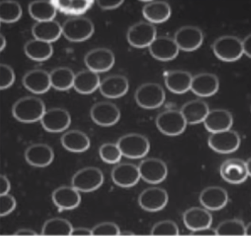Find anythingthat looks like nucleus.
<instances>
[{
	"label": "nucleus",
	"instance_id": "obj_1",
	"mask_svg": "<svg viewBox=\"0 0 251 236\" xmlns=\"http://www.w3.org/2000/svg\"><path fill=\"white\" fill-rule=\"evenodd\" d=\"M46 112V106L41 99L36 97H25L20 99L13 107V115L22 123L37 122Z\"/></svg>",
	"mask_w": 251,
	"mask_h": 236
},
{
	"label": "nucleus",
	"instance_id": "obj_2",
	"mask_svg": "<svg viewBox=\"0 0 251 236\" xmlns=\"http://www.w3.org/2000/svg\"><path fill=\"white\" fill-rule=\"evenodd\" d=\"M94 24L89 19L76 17L66 20L62 25V34L73 43L88 40L94 34Z\"/></svg>",
	"mask_w": 251,
	"mask_h": 236
},
{
	"label": "nucleus",
	"instance_id": "obj_3",
	"mask_svg": "<svg viewBox=\"0 0 251 236\" xmlns=\"http://www.w3.org/2000/svg\"><path fill=\"white\" fill-rule=\"evenodd\" d=\"M117 145L122 155L129 159L142 158L150 150L149 139L139 134H126L119 140Z\"/></svg>",
	"mask_w": 251,
	"mask_h": 236
},
{
	"label": "nucleus",
	"instance_id": "obj_4",
	"mask_svg": "<svg viewBox=\"0 0 251 236\" xmlns=\"http://www.w3.org/2000/svg\"><path fill=\"white\" fill-rule=\"evenodd\" d=\"M212 48L216 57L225 62H236L244 54L241 39L233 35L218 38L213 44Z\"/></svg>",
	"mask_w": 251,
	"mask_h": 236
},
{
	"label": "nucleus",
	"instance_id": "obj_5",
	"mask_svg": "<svg viewBox=\"0 0 251 236\" xmlns=\"http://www.w3.org/2000/svg\"><path fill=\"white\" fill-rule=\"evenodd\" d=\"M135 101L138 106L145 109L152 110L159 108L165 101V92L157 83H145L137 89Z\"/></svg>",
	"mask_w": 251,
	"mask_h": 236
},
{
	"label": "nucleus",
	"instance_id": "obj_6",
	"mask_svg": "<svg viewBox=\"0 0 251 236\" xmlns=\"http://www.w3.org/2000/svg\"><path fill=\"white\" fill-rule=\"evenodd\" d=\"M104 183V175L99 168L89 167L80 169L73 176L72 185L78 192H90L96 190Z\"/></svg>",
	"mask_w": 251,
	"mask_h": 236
},
{
	"label": "nucleus",
	"instance_id": "obj_7",
	"mask_svg": "<svg viewBox=\"0 0 251 236\" xmlns=\"http://www.w3.org/2000/svg\"><path fill=\"white\" fill-rule=\"evenodd\" d=\"M156 125L165 135L175 137L184 132L187 123L180 111L168 110L158 115L156 118Z\"/></svg>",
	"mask_w": 251,
	"mask_h": 236
},
{
	"label": "nucleus",
	"instance_id": "obj_8",
	"mask_svg": "<svg viewBox=\"0 0 251 236\" xmlns=\"http://www.w3.org/2000/svg\"><path fill=\"white\" fill-rule=\"evenodd\" d=\"M157 37V29L153 24L139 22L130 27L127 31V40L134 48L149 47Z\"/></svg>",
	"mask_w": 251,
	"mask_h": 236
},
{
	"label": "nucleus",
	"instance_id": "obj_9",
	"mask_svg": "<svg viewBox=\"0 0 251 236\" xmlns=\"http://www.w3.org/2000/svg\"><path fill=\"white\" fill-rule=\"evenodd\" d=\"M141 179L150 184L162 183L168 176V167L164 161L157 158L145 159L138 166Z\"/></svg>",
	"mask_w": 251,
	"mask_h": 236
},
{
	"label": "nucleus",
	"instance_id": "obj_10",
	"mask_svg": "<svg viewBox=\"0 0 251 236\" xmlns=\"http://www.w3.org/2000/svg\"><path fill=\"white\" fill-rule=\"evenodd\" d=\"M241 145V138L236 131H221L214 133L208 138V146L214 151L222 154H228L238 150Z\"/></svg>",
	"mask_w": 251,
	"mask_h": 236
},
{
	"label": "nucleus",
	"instance_id": "obj_11",
	"mask_svg": "<svg viewBox=\"0 0 251 236\" xmlns=\"http://www.w3.org/2000/svg\"><path fill=\"white\" fill-rule=\"evenodd\" d=\"M115 55L111 50L105 48H98L87 53L85 64L89 70L93 72H106L115 65Z\"/></svg>",
	"mask_w": 251,
	"mask_h": 236
},
{
	"label": "nucleus",
	"instance_id": "obj_12",
	"mask_svg": "<svg viewBox=\"0 0 251 236\" xmlns=\"http://www.w3.org/2000/svg\"><path fill=\"white\" fill-rule=\"evenodd\" d=\"M168 199V192L165 189L160 187H150L140 194L138 204L145 211L155 212L165 208Z\"/></svg>",
	"mask_w": 251,
	"mask_h": 236
},
{
	"label": "nucleus",
	"instance_id": "obj_13",
	"mask_svg": "<svg viewBox=\"0 0 251 236\" xmlns=\"http://www.w3.org/2000/svg\"><path fill=\"white\" fill-rule=\"evenodd\" d=\"M179 50L194 51L200 48L203 42V32L198 27L183 26L176 32L174 38Z\"/></svg>",
	"mask_w": 251,
	"mask_h": 236
},
{
	"label": "nucleus",
	"instance_id": "obj_14",
	"mask_svg": "<svg viewBox=\"0 0 251 236\" xmlns=\"http://www.w3.org/2000/svg\"><path fill=\"white\" fill-rule=\"evenodd\" d=\"M92 120L101 127H111L120 120V110L111 102H99L92 107L90 111Z\"/></svg>",
	"mask_w": 251,
	"mask_h": 236
},
{
	"label": "nucleus",
	"instance_id": "obj_15",
	"mask_svg": "<svg viewBox=\"0 0 251 236\" xmlns=\"http://www.w3.org/2000/svg\"><path fill=\"white\" fill-rule=\"evenodd\" d=\"M40 120L46 131L60 133L69 128L71 123V116L66 110L52 108L46 111Z\"/></svg>",
	"mask_w": 251,
	"mask_h": 236
},
{
	"label": "nucleus",
	"instance_id": "obj_16",
	"mask_svg": "<svg viewBox=\"0 0 251 236\" xmlns=\"http://www.w3.org/2000/svg\"><path fill=\"white\" fill-rule=\"evenodd\" d=\"M221 176L230 184H241L251 176L246 167V163L240 159H229L221 165Z\"/></svg>",
	"mask_w": 251,
	"mask_h": 236
},
{
	"label": "nucleus",
	"instance_id": "obj_17",
	"mask_svg": "<svg viewBox=\"0 0 251 236\" xmlns=\"http://www.w3.org/2000/svg\"><path fill=\"white\" fill-rule=\"evenodd\" d=\"M149 48L153 58L161 62L174 60L179 54V48L175 40L168 36L156 37Z\"/></svg>",
	"mask_w": 251,
	"mask_h": 236
},
{
	"label": "nucleus",
	"instance_id": "obj_18",
	"mask_svg": "<svg viewBox=\"0 0 251 236\" xmlns=\"http://www.w3.org/2000/svg\"><path fill=\"white\" fill-rule=\"evenodd\" d=\"M201 204L208 211H218L225 208L228 203V193L220 187H209L201 192Z\"/></svg>",
	"mask_w": 251,
	"mask_h": 236
},
{
	"label": "nucleus",
	"instance_id": "obj_19",
	"mask_svg": "<svg viewBox=\"0 0 251 236\" xmlns=\"http://www.w3.org/2000/svg\"><path fill=\"white\" fill-rule=\"evenodd\" d=\"M219 86V80L215 74L201 73L192 78L190 90L199 97H211L218 92Z\"/></svg>",
	"mask_w": 251,
	"mask_h": 236
},
{
	"label": "nucleus",
	"instance_id": "obj_20",
	"mask_svg": "<svg viewBox=\"0 0 251 236\" xmlns=\"http://www.w3.org/2000/svg\"><path fill=\"white\" fill-rule=\"evenodd\" d=\"M112 178L117 186L130 188L136 185L141 177L138 166L135 164L124 163L117 165L112 169Z\"/></svg>",
	"mask_w": 251,
	"mask_h": 236
},
{
	"label": "nucleus",
	"instance_id": "obj_21",
	"mask_svg": "<svg viewBox=\"0 0 251 236\" xmlns=\"http://www.w3.org/2000/svg\"><path fill=\"white\" fill-rule=\"evenodd\" d=\"M52 201L59 211L77 208L81 203L79 192L73 187H61L52 192Z\"/></svg>",
	"mask_w": 251,
	"mask_h": 236
},
{
	"label": "nucleus",
	"instance_id": "obj_22",
	"mask_svg": "<svg viewBox=\"0 0 251 236\" xmlns=\"http://www.w3.org/2000/svg\"><path fill=\"white\" fill-rule=\"evenodd\" d=\"M25 157L31 166L46 167L53 161L54 152L49 145L36 143L28 146L25 150Z\"/></svg>",
	"mask_w": 251,
	"mask_h": 236
},
{
	"label": "nucleus",
	"instance_id": "obj_23",
	"mask_svg": "<svg viewBox=\"0 0 251 236\" xmlns=\"http://www.w3.org/2000/svg\"><path fill=\"white\" fill-rule=\"evenodd\" d=\"M129 89L127 78L122 75H112L104 78L99 86V90L104 97L116 99L126 95Z\"/></svg>",
	"mask_w": 251,
	"mask_h": 236
},
{
	"label": "nucleus",
	"instance_id": "obj_24",
	"mask_svg": "<svg viewBox=\"0 0 251 236\" xmlns=\"http://www.w3.org/2000/svg\"><path fill=\"white\" fill-rule=\"evenodd\" d=\"M203 123L207 131L211 134L228 131L233 125V117L226 110H212L209 111Z\"/></svg>",
	"mask_w": 251,
	"mask_h": 236
},
{
	"label": "nucleus",
	"instance_id": "obj_25",
	"mask_svg": "<svg viewBox=\"0 0 251 236\" xmlns=\"http://www.w3.org/2000/svg\"><path fill=\"white\" fill-rule=\"evenodd\" d=\"M183 221L191 232L211 227L213 218L208 210L201 207H192L184 212Z\"/></svg>",
	"mask_w": 251,
	"mask_h": 236
},
{
	"label": "nucleus",
	"instance_id": "obj_26",
	"mask_svg": "<svg viewBox=\"0 0 251 236\" xmlns=\"http://www.w3.org/2000/svg\"><path fill=\"white\" fill-rule=\"evenodd\" d=\"M23 84L33 94H45L51 88L50 74L43 70H32L24 75Z\"/></svg>",
	"mask_w": 251,
	"mask_h": 236
},
{
	"label": "nucleus",
	"instance_id": "obj_27",
	"mask_svg": "<svg viewBox=\"0 0 251 236\" xmlns=\"http://www.w3.org/2000/svg\"><path fill=\"white\" fill-rule=\"evenodd\" d=\"M180 111L187 124L194 125L203 122L210 111L207 103L202 100H193L184 104Z\"/></svg>",
	"mask_w": 251,
	"mask_h": 236
},
{
	"label": "nucleus",
	"instance_id": "obj_28",
	"mask_svg": "<svg viewBox=\"0 0 251 236\" xmlns=\"http://www.w3.org/2000/svg\"><path fill=\"white\" fill-rule=\"evenodd\" d=\"M35 39L50 43L56 42L62 35V25L58 22H38L32 28Z\"/></svg>",
	"mask_w": 251,
	"mask_h": 236
},
{
	"label": "nucleus",
	"instance_id": "obj_29",
	"mask_svg": "<svg viewBox=\"0 0 251 236\" xmlns=\"http://www.w3.org/2000/svg\"><path fill=\"white\" fill-rule=\"evenodd\" d=\"M192 78V75L186 71H172L165 75V85L170 92L181 94L191 89Z\"/></svg>",
	"mask_w": 251,
	"mask_h": 236
},
{
	"label": "nucleus",
	"instance_id": "obj_30",
	"mask_svg": "<svg viewBox=\"0 0 251 236\" xmlns=\"http://www.w3.org/2000/svg\"><path fill=\"white\" fill-rule=\"evenodd\" d=\"M144 17L151 24L165 23L172 15V9L168 2L164 1H151L146 4L142 9Z\"/></svg>",
	"mask_w": 251,
	"mask_h": 236
},
{
	"label": "nucleus",
	"instance_id": "obj_31",
	"mask_svg": "<svg viewBox=\"0 0 251 236\" xmlns=\"http://www.w3.org/2000/svg\"><path fill=\"white\" fill-rule=\"evenodd\" d=\"M100 83L99 74L88 69L75 74L73 88L81 94H90L99 88Z\"/></svg>",
	"mask_w": 251,
	"mask_h": 236
},
{
	"label": "nucleus",
	"instance_id": "obj_32",
	"mask_svg": "<svg viewBox=\"0 0 251 236\" xmlns=\"http://www.w3.org/2000/svg\"><path fill=\"white\" fill-rule=\"evenodd\" d=\"M62 146L68 151L73 153H82L90 147L89 137L80 131H69L61 138Z\"/></svg>",
	"mask_w": 251,
	"mask_h": 236
},
{
	"label": "nucleus",
	"instance_id": "obj_33",
	"mask_svg": "<svg viewBox=\"0 0 251 236\" xmlns=\"http://www.w3.org/2000/svg\"><path fill=\"white\" fill-rule=\"evenodd\" d=\"M24 51L27 57L36 62L48 60L53 54L51 44L38 39L28 41L24 46Z\"/></svg>",
	"mask_w": 251,
	"mask_h": 236
},
{
	"label": "nucleus",
	"instance_id": "obj_34",
	"mask_svg": "<svg viewBox=\"0 0 251 236\" xmlns=\"http://www.w3.org/2000/svg\"><path fill=\"white\" fill-rule=\"evenodd\" d=\"M56 8L51 1L38 0L28 5V13L37 22L51 21L56 16Z\"/></svg>",
	"mask_w": 251,
	"mask_h": 236
},
{
	"label": "nucleus",
	"instance_id": "obj_35",
	"mask_svg": "<svg viewBox=\"0 0 251 236\" xmlns=\"http://www.w3.org/2000/svg\"><path fill=\"white\" fill-rule=\"evenodd\" d=\"M56 9L64 14L80 16L86 13L94 3L92 0H54Z\"/></svg>",
	"mask_w": 251,
	"mask_h": 236
},
{
	"label": "nucleus",
	"instance_id": "obj_36",
	"mask_svg": "<svg viewBox=\"0 0 251 236\" xmlns=\"http://www.w3.org/2000/svg\"><path fill=\"white\" fill-rule=\"evenodd\" d=\"M50 77L51 87H53L55 90L64 92L73 87L75 74L69 68H57L51 71Z\"/></svg>",
	"mask_w": 251,
	"mask_h": 236
},
{
	"label": "nucleus",
	"instance_id": "obj_37",
	"mask_svg": "<svg viewBox=\"0 0 251 236\" xmlns=\"http://www.w3.org/2000/svg\"><path fill=\"white\" fill-rule=\"evenodd\" d=\"M73 227L72 224L62 218H53L45 222L42 235L44 236H71Z\"/></svg>",
	"mask_w": 251,
	"mask_h": 236
},
{
	"label": "nucleus",
	"instance_id": "obj_38",
	"mask_svg": "<svg viewBox=\"0 0 251 236\" xmlns=\"http://www.w3.org/2000/svg\"><path fill=\"white\" fill-rule=\"evenodd\" d=\"M23 15L21 5L15 1L0 2V22L14 23L18 21Z\"/></svg>",
	"mask_w": 251,
	"mask_h": 236
},
{
	"label": "nucleus",
	"instance_id": "obj_39",
	"mask_svg": "<svg viewBox=\"0 0 251 236\" xmlns=\"http://www.w3.org/2000/svg\"><path fill=\"white\" fill-rule=\"evenodd\" d=\"M245 225L239 219H228L221 222L216 228V236H245Z\"/></svg>",
	"mask_w": 251,
	"mask_h": 236
},
{
	"label": "nucleus",
	"instance_id": "obj_40",
	"mask_svg": "<svg viewBox=\"0 0 251 236\" xmlns=\"http://www.w3.org/2000/svg\"><path fill=\"white\" fill-rule=\"evenodd\" d=\"M99 155L104 163L109 164L119 163L122 157L118 145L111 143L101 145L99 149Z\"/></svg>",
	"mask_w": 251,
	"mask_h": 236
},
{
	"label": "nucleus",
	"instance_id": "obj_41",
	"mask_svg": "<svg viewBox=\"0 0 251 236\" xmlns=\"http://www.w3.org/2000/svg\"><path fill=\"white\" fill-rule=\"evenodd\" d=\"M151 235L154 236H177L179 235V228L173 221H161L153 226L151 230Z\"/></svg>",
	"mask_w": 251,
	"mask_h": 236
},
{
	"label": "nucleus",
	"instance_id": "obj_42",
	"mask_svg": "<svg viewBox=\"0 0 251 236\" xmlns=\"http://www.w3.org/2000/svg\"><path fill=\"white\" fill-rule=\"evenodd\" d=\"M92 230V236H120V229L114 222H105L98 224Z\"/></svg>",
	"mask_w": 251,
	"mask_h": 236
},
{
	"label": "nucleus",
	"instance_id": "obj_43",
	"mask_svg": "<svg viewBox=\"0 0 251 236\" xmlns=\"http://www.w3.org/2000/svg\"><path fill=\"white\" fill-rule=\"evenodd\" d=\"M16 79L14 71L10 66L0 64V90L10 88Z\"/></svg>",
	"mask_w": 251,
	"mask_h": 236
},
{
	"label": "nucleus",
	"instance_id": "obj_44",
	"mask_svg": "<svg viewBox=\"0 0 251 236\" xmlns=\"http://www.w3.org/2000/svg\"><path fill=\"white\" fill-rule=\"evenodd\" d=\"M16 201L13 196L7 193L0 196V217L5 216L16 209Z\"/></svg>",
	"mask_w": 251,
	"mask_h": 236
},
{
	"label": "nucleus",
	"instance_id": "obj_45",
	"mask_svg": "<svg viewBox=\"0 0 251 236\" xmlns=\"http://www.w3.org/2000/svg\"><path fill=\"white\" fill-rule=\"evenodd\" d=\"M98 5L103 10H112L117 9L124 3L122 0H99Z\"/></svg>",
	"mask_w": 251,
	"mask_h": 236
},
{
	"label": "nucleus",
	"instance_id": "obj_46",
	"mask_svg": "<svg viewBox=\"0 0 251 236\" xmlns=\"http://www.w3.org/2000/svg\"><path fill=\"white\" fill-rule=\"evenodd\" d=\"M10 189V182L7 177L4 175H0V196L9 193Z\"/></svg>",
	"mask_w": 251,
	"mask_h": 236
},
{
	"label": "nucleus",
	"instance_id": "obj_47",
	"mask_svg": "<svg viewBox=\"0 0 251 236\" xmlns=\"http://www.w3.org/2000/svg\"><path fill=\"white\" fill-rule=\"evenodd\" d=\"M191 236H215V229L211 227L205 228V229H199L196 231L191 232Z\"/></svg>",
	"mask_w": 251,
	"mask_h": 236
},
{
	"label": "nucleus",
	"instance_id": "obj_48",
	"mask_svg": "<svg viewBox=\"0 0 251 236\" xmlns=\"http://www.w3.org/2000/svg\"><path fill=\"white\" fill-rule=\"evenodd\" d=\"M242 44L243 53L245 54L248 58L251 57V35H248L244 40L241 41Z\"/></svg>",
	"mask_w": 251,
	"mask_h": 236
},
{
	"label": "nucleus",
	"instance_id": "obj_49",
	"mask_svg": "<svg viewBox=\"0 0 251 236\" xmlns=\"http://www.w3.org/2000/svg\"><path fill=\"white\" fill-rule=\"evenodd\" d=\"M72 236H90L92 230L86 228H73L71 233Z\"/></svg>",
	"mask_w": 251,
	"mask_h": 236
},
{
	"label": "nucleus",
	"instance_id": "obj_50",
	"mask_svg": "<svg viewBox=\"0 0 251 236\" xmlns=\"http://www.w3.org/2000/svg\"><path fill=\"white\" fill-rule=\"evenodd\" d=\"M15 236H36V232H34L32 229H20L18 231L15 233Z\"/></svg>",
	"mask_w": 251,
	"mask_h": 236
},
{
	"label": "nucleus",
	"instance_id": "obj_51",
	"mask_svg": "<svg viewBox=\"0 0 251 236\" xmlns=\"http://www.w3.org/2000/svg\"><path fill=\"white\" fill-rule=\"evenodd\" d=\"M5 46H6V39H5V36L3 35L0 33V51L4 50Z\"/></svg>",
	"mask_w": 251,
	"mask_h": 236
},
{
	"label": "nucleus",
	"instance_id": "obj_52",
	"mask_svg": "<svg viewBox=\"0 0 251 236\" xmlns=\"http://www.w3.org/2000/svg\"><path fill=\"white\" fill-rule=\"evenodd\" d=\"M251 224H248V226H245V236H251Z\"/></svg>",
	"mask_w": 251,
	"mask_h": 236
},
{
	"label": "nucleus",
	"instance_id": "obj_53",
	"mask_svg": "<svg viewBox=\"0 0 251 236\" xmlns=\"http://www.w3.org/2000/svg\"><path fill=\"white\" fill-rule=\"evenodd\" d=\"M251 158L248 159V161H246V167L247 169H248V173H249V174H251Z\"/></svg>",
	"mask_w": 251,
	"mask_h": 236
},
{
	"label": "nucleus",
	"instance_id": "obj_54",
	"mask_svg": "<svg viewBox=\"0 0 251 236\" xmlns=\"http://www.w3.org/2000/svg\"><path fill=\"white\" fill-rule=\"evenodd\" d=\"M120 236H135V233H133L131 231H124L123 233H120Z\"/></svg>",
	"mask_w": 251,
	"mask_h": 236
}]
</instances>
